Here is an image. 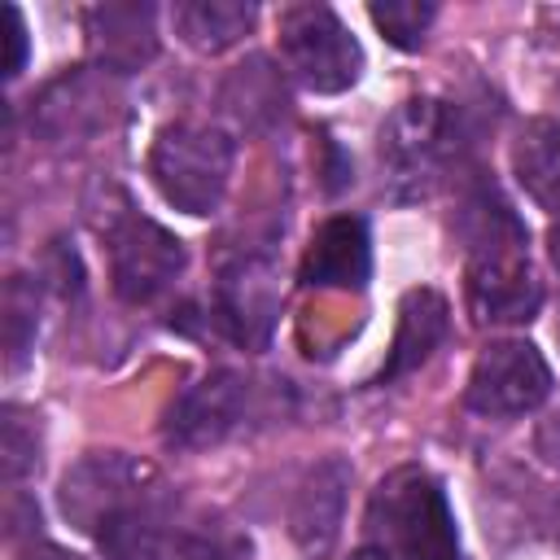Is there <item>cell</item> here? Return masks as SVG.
Masks as SVG:
<instances>
[{"label":"cell","mask_w":560,"mask_h":560,"mask_svg":"<svg viewBox=\"0 0 560 560\" xmlns=\"http://www.w3.org/2000/svg\"><path fill=\"white\" fill-rule=\"evenodd\" d=\"M368 542L394 560H459L455 512L442 481L416 464L381 477L368 499Z\"/></svg>","instance_id":"obj_1"},{"label":"cell","mask_w":560,"mask_h":560,"mask_svg":"<svg viewBox=\"0 0 560 560\" xmlns=\"http://www.w3.org/2000/svg\"><path fill=\"white\" fill-rule=\"evenodd\" d=\"M232 140L219 127L201 122H171L158 131L149 153V175L158 192L184 210V214H210L219 210L228 179H232Z\"/></svg>","instance_id":"obj_2"},{"label":"cell","mask_w":560,"mask_h":560,"mask_svg":"<svg viewBox=\"0 0 560 560\" xmlns=\"http://www.w3.org/2000/svg\"><path fill=\"white\" fill-rule=\"evenodd\" d=\"M455 114L451 105L433 101V96H411L402 101L389 122L381 127V166L385 179L394 188V197L411 201V197H429L446 171V162L455 158Z\"/></svg>","instance_id":"obj_3"},{"label":"cell","mask_w":560,"mask_h":560,"mask_svg":"<svg viewBox=\"0 0 560 560\" xmlns=\"http://www.w3.org/2000/svg\"><path fill=\"white\" fill-rule=\"evenodd\" d=\"M280 57L289 74L311 92H346L359 83L363 48L328 4H289L280 9Z\"/></svg>","instance_id":"obj_4"},{"label":"cell","mask_w":560,"mask_h":560,"mask_svg":"<svg viewBox=\"0 0 560 560\" xmlns=\"http://www.w3.org/2000/svg\"><path fill=\"white\" fill-rule=\"evenodd\" d=\"M547 394H551V368H547L542 350L534 341L503 337L477 354V363L468 372L464 402H468V411L499 420V416H525V411L542 407Z\"/></svg>","instance_id":"obj_5"},{"label":"cell","mask_w":560,"mask_h":560,"mask_svg":"<svg viewBox=\"0 0 560 560\" xmlns=\"http://www.w3.org/2000/svg\"><path fill=\"white\" fill-rule=\"evenodd\" d=\"M184 241L144 214H118L109 223V271L122 302H153L184 271Z\"/></svg>","instance_id":"obj_6"},{"label":"cell","mask_w":560,"mask_h":560,"mask_svg":"<svg viewBox=\"0 0 560 560\" xmlns=\"http://www.w3.org/2000/svg\"><path fill=\"white\" fill-rule=\"evenodd\" d=\"M249 398L254 385L241 372H210L206 381H197L192 389H184L166 416V442L184 446V451H201V446H219L223 438H232L245 416H249Z\"/></svg>","instance_id":"obj_7"},{"label":"cell","mask_w":560,"mask_h":560,"mask_svg":"<svg viewBox=\"0 0 560 560\" xmlns=\"http://www.w3.org/2000/svg\"><path fill=\"white\" fill-rule=\"evenodd\" d=\"M214 324L223 328V337H232L245 350L267 346L271 324L280 315V284H276V267L267 258H236L214 289Z\"/></svg>","instance_id":"obj_8"},{"label":"cell","mask_w":560,"mask_h":560,"mask_svg":"<svg viewBox=\"0 0 560 560\" xmlns=\"http://www.w3.org/2000/svg\"><path fill=\"white\" fill-rule=\"evenodd\" d=\"M542 306V284L525 249H499L468 258V311L477 324H525Z\"/></svg>","instance_id":"obj_9"},{"label":"cell","mask_w":560,"mask_h":560,"mask_svg":"<svg viewBox=\"0 0 560 560\" xmlns=\"http://www.w3.org/2000/svg\"><path fill=\"white\" fill-rule=\"evenodd\" d=\"M346 490H350V464L337 455L311 464L306 477L298 481V494L289 508V534L306 560H324L337 547L341 516H346Z\"/></svg>","instance_id":"obj_10"},{"label":"cell","mask_w":560,"mask_h":560,"mask_svg":"<svg viewBox=\"0 0 560 560\" xmlns=\"http://www.w3.org/2000/svg\"><path fill=\"white\" fill-rule=\"evenodd\" d=\"M372 276V241L368 223L359 214H332L315 228L306 258H302V284L311 289H363Z\"/></svg>","instance_id":"obj_11"},{"label":"cell","mask_w":560,"mask_h":560,"mask_svg":"<svg viewBox=\"0 0 560 560\" xmlns=\"http://www.w3.org/2000/svg\"><path fill=\"white\" fill-rule=\"evenodd\" d=\"M153 481V468L127 459V455H88L83 464H74L61 481V512L83 529L92 534L96 521L118 503L127 499L131 490L149 486Z\"/></svg>","instance_id":"obj_12"},{"label":"cell","mask_w":560,"mask_h":560,"mask_svg":"<svg viewBox=\"0 0 560 560\" xmlns=\"http://www.w3.org/2000/svg\"><path fill=\"white\" fill-rule=\"evenodd\" d=\"M162 486L149 481L140 490H131L122 503H114L92 538L101 547L105 560H158L162 556V542H166V508H162Z\"/></svg>","instance_id":"obj_13"},{"label":"cell","mask_w":560,"mask_h":560,"mask_svg":"<svg viewBox=\"0 0 560 560\" xmlns=\"http://www.w3.org/2000/svg\"><path fill=\"white\" fill-rule=\"evenodd\" d=\"M88 44L109 70H136L153 57V9L149 4H96L88 9Z\"/></svg>","instance_id":"obj_14"},{"label":"cell","mask_w":560,"mask_h":560,"mask_svg":"<svg viewBox=\"0 0 560 560\" xmlns=\"http://www.w3.org/2000/svg\"><path fill=\"white\" fill-rule=\"evenodd\" d=\"M442 337H446V298L438 289H411L398 306V332H394L389 363L381 368V381H398L420 363H429Z\"/></svg>","instance_id":"obj_15"},{"label":"cell","mask_w":560,"mask_h":560,"mask_svg":"<svg viewBox=\"0 0 560 560\" xmlns=\"http://www.w3.org/2000/svg\"><path fill=\"white\" fill-rule=\"evenodd\" d=\"M219 101H223V109H228L241 127L267 131L271 122L284 118V109H289V88H284V74H280L267 57H245V61L228 74Z\"/></svg>","instance_id":"obj_16"},{"label":"cell","mask_w":560,"mask_h":560,"mask_svg":"<svg viewBox=\"0 0 560 560\" xmlns=\"http://www.w3.org/2000/svg\"><path fill=\"white\" fill-rule=\"evenodd\" d=\"M512 171L521 188L551 214H560V122L534 118L512 144Z\"/></svg>","instance_id":"obj_17"},{"label":"cell","mask_w":560,"mask_h":560,"mask_svg":"<svg viewBox=\"0 0 560 560\" xmlns=\"http://www.w3.org/2000/svg\"><path fill=\"white\" fill-rule=\"evenodd\" d=\"M175 31L188 48L197 52H223L232 48L258 18L254 4H241V0H188V4H175Z\"/></svg>","instance_id":"obj_18"},{"label":"cell","mask_w":560,"mask_h":560,"mask_svg":"<svg viewBox=\"0 0 560 560\" xmlns=\"http://www.w3.org/2000/svg\"><path fill=\"white\" fill-rule=\"evenodd\" d=\"M368 18L381 26V35H385L394 48L411 52V48L424 44V31L433 26L438 4H429V0H385V4H372Z\"/></svg>","instance_id":"obj_19"},{"label":"cell","mask_w":560,"mask_h":560,"mask_svg":"<svg viewBox=\"0 0 560 560\" xmlns=\"http://www.w3.org/2000/svg\"><path fill=\"white\" fill-rule=\"evenodd\" d=\"M245 556H249V538L228 525H206L175 542V560H245Z\"/></svg>","instance_id":"obj_20"},{"label":"cell","mask_w":560,"mask_h":560,"mask_svg":"<svg viewBox=\"0 0 560 560\" xmlns=\"http://www.w3.org/2000/svg\"><path fill=\"white\" fill-rule=\"evenodd\" d=\"M31 315H35V293L22 284V276H13L9 289H4V337H9V363L13 368L26 354V337H31L26 324H31Z\"/></svg>","instance_id":"obj_21"},{"label":"cell","mask_w":560,"mask_h":560,"mask_svg":"<svg viewBox=\"0 0 560 560\" xmlns=\"http://www.w3.org/2000/svg\"><path fill=\"white\" fill-rule=\"evenodd\" d=\"M35 468V424L18 407H4V477L18 481Z\"/></svg>","instance_id":"obj_22"},{"label":"cell","mask_w":560,"mask_h":560,"mask_svg":"<svg viewBox=\"0 0 560 560\" xmlns=\"http://www.w3.org/2000/svg\"><path fill=\"white\" fill-rule=\"evenodd\" d=\"M0 18H4V39H9L4 74L18 79L22 66H26V22H22V9H18V4H0Z\"/></svg>","instance_id":"obj_23"},{"label":"cell","mask_w":560,"mask_h":560,"mask_svg":"<svg viewBox=\"0 0 560 560\" xmlns=\"http://www.w3.org/2000/svg\"><path fill=\"white\" fill-rule=\"evenodd\" d=\"M547 254H551V267L560 271V219H556L551 232H547Z\"/></svg>","instance_id":"obj_24"},{"label":"cell","mask_w":560,"mask_h":560,"mask_svg":"<svg viewBox=\"0 0 560 560\" xmlns=\"http://www.w3.org/2000/svg\"><path fill=\"white\" fill-rule=\"evenodd\" d=\"M350 560H394V556H389V551H381L376 542H363V547H359Z\"/></svg>","instance_id":"obj_25"},{"label":"cell","mask_w":560,"mask_h":560,"mask_svg":"<svg viewBox=\"0 0 560 560\" xmlns=\"http://www.w3.org/2000/svg\"><path fill=\"white\" fill-rule=\"evenodd\" d=\"M26 560H74V556H66V551H57V547H39V551H31Z\"/></svg>","instance_id":"obj_26"},{"label":"cell","mask_w":560,"mask_h":560,"mask_svg":"<svg viewBox=\"0 0 560 560\" xmlns=\"http://www.w3.org/2000/svg\"><path fill=\"white\" fill-rule=\"evenodd\" d=\"M556 337H560V324H556Z\"/></svg>","instance_id":"obj_27"}]
</instances>
